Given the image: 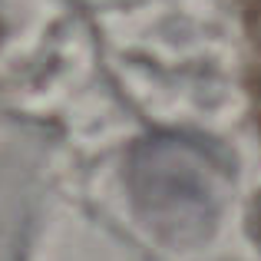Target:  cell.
<instances>
[{"instance_id":"1","label":"cell","mask_w":261,"mask_h":261,"mask_svg":"<svg viewBox=\"0 0 261 261\" xmlns=\"http://www.w3.org/2000/svg\"><path fill=\"white\" fill-rule=\"evenodd\" d=\"M129 185L152 222H212L215 215V162L178 136L142 142L129 159Z\"/></svg>"},{"instance_id":"2","label":"cell","mask_w":261,"mask_h":261,"mask_svg":"<svg viewBox=\"0 0 261 261\" xmlns=\"http://www.w3.org/2000/svg\"><path fill=\"white\" fill-rule=\"evenodd\" d=\"M245 37H248V96L261 133V0H245Z\"/></svg>"},{"instance_id":"3","label":"cell","mask_w":261,"mask_h":261,"mask_svg":"<svg viewBox=\"0 0 261 261\" xmlns=\"http://www.w3.org/2000/svg\"><path fill=\"white\" fill-rule=\"evenodd\" d=\"M248 228H251V238L261 245V195L255 198V205H251V215H248Z\"/></svg>"}]
</instances>
